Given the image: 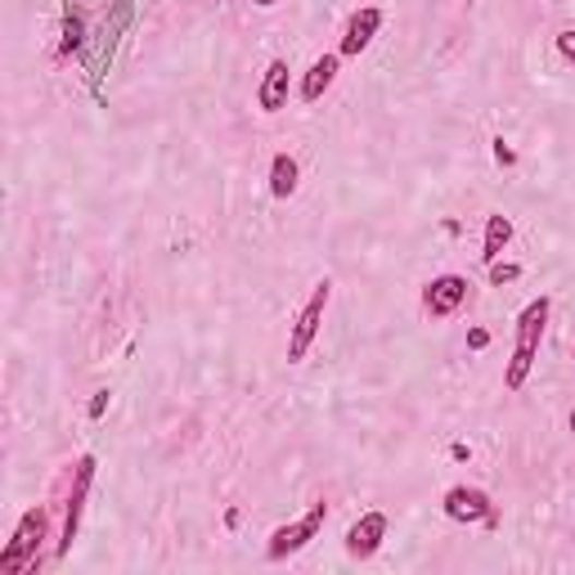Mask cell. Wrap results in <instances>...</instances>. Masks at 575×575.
<instances>
[{
	"label": "cell",
	"instance_id": "30bf717a",
	"mask_svg": "<svg viewBox=\"0 0 575 575\" xmlns=\"http://www.w3.org/2000/svg\"><path fill=\"white\" fill-rule=\"evenodd\" d=\"M382 540H387V513H364V517L347 530V553H351L356 562H364V558H373V553L382 549Z\"/></svg>",
	"mask_w": 575,
	"mask_h": 575
},
{
	"label": "cell",
	"instance_id": "ba28073f",
	"mask_svg": "<svg viewBox=\"0 0 575 575\" xmlns=\"http://www.w3.org/2000/svg\"><path fill=\"white\" fill-rule=\"evenodd\" d=\"M378 32H382V10H378V5L356 10V14L347 19V32H342V41H337V55H342V59L364 55V50L373 46V36H378Z\"/></svg>",
	"mask_w": 575,
	"mask_h": 575
},
{
	"label": "cell",
	"instance_id": "9c48e42d",
	"mask_svg": "<svg viewBox=\"0 0 575 575\" xmlns=\"http://www.w3.org/2000/svg\"><path fill=\"white\" fill-rule=\"evenodd\" d=\"M288 91H292V68H288V59H271V68H265L261 86H256V108L261 112L288 108Z\"/></svg>",
	"mask_w": 575,
	"mask_h": 575
},
{
	"label": "cell",
	"instance_id": "5bb4252c",
	"mask_svg": "<svg viewBox=\"0 0 575 575\" xmlns=\"http://www.w3.org/2000/svg\"><path fill=\"white\" fill-rule=\"evenodd\" d=\"M82 41H86V23L76 19V14H68V23H63V55H72V50H82Z\"/></svg>",
	"mask_w": 575,
	"mask_h": 575
},
{
	"label": "cell",
	"instance_id": "5b68a950",
	"mask_svg": "<svg viewBox=\"0 0 575 575\" xmlns=\"http://www.w3.org/2000/svg\"><path fill=\"white\" fill-rule=\"evenodd\" d=\"M91 481H95V454H82V458H76V472H72V494H68V508H63L59 558H68V549H72V540H76V526H82V513H86V494H91Z\"/></svg>",
	"mask_w": 575,
	"mask_h": 575
},
{
	"label": "cell",
	"instance_id": "3957f363",
	"mask_svg": "<svg viewBox=\"0 0 575 575\" xmlns=\"http://www.w3.org/2000/svg\"><path fill=\"white\" fill-rule=\"evenodd\" d=\"M46 530H50V517H46V508H32V513H23V522H19V530H14V540L5 544V553H0V571L5 575H14V571H27V566H36V549H41V540H46Z\"/></svg>",
	"mask_w": 575,
	"mask_h": 575
},
{
	"label": "cell",
	"instance_id": "9a60e30c",
	"mask_svg": "<svg viewBox=\"0 0 575 575\" xmlns=\"http://www.w3.org/2000/svg\"><path fill=\"white\" fill-rule=\"evenodd\" d=\"M486 271H490V284H494V288H504V284L522 279V265H513V261H494V265H486Z\"/></svg>",
	"mask_w": 575,
	"mask_h": 575
},
{
	"label": "cell",
	"instance_id": "e0dca14e",
	"mask_svg": "<svg viewBox=\"0 0 575 575\" xmlns=\"http://www.w3.org/2000/svg\"><path fill=\"white\" fill-rule=\"evenodd\" d=\"M494 158H500L504 167H513V163H517V153H513V148H508L504 140H494Z\"/></svg>",
	"mask_w": 575,
	"mask_h": 575
},
{
	"label": "cell",
	"instance_id": "ffe728a7",
	"mask_svg": "<svg viewBox=\"0 0 575 575\" xmlns=\"http://www.w3.org/2000/svg\"><path fill=\"white\" fill-rule=\"evenodd\" d=\"M256 5H261V10H271V5H275V0H256Z\"/></svg>",
	"mask_w": 575,
	"mask_h": 575
},
{
	"label": "cell",
	"instance_id": "7c38bea8",
	"mask_svg": "<svg viewBox=\"0 0 575 575\" xmlns=\"http://www.w3.org/2000/svg\"><path fill=\"white\" fill-rule=\"evenodd\" d=\"M513 243V220L504 216V212H494V216H486V239H481V261L486 265H494L504 256V248Z\"/></svg>",
	"mask_w": 575,
	"mask_h": 575
},
{
	"label": "cell",
	"instance_id": "ac0fdd59",
	"mask_svg": "<svg viewBox=\"0 0 575 575\" xmlns=\"http://www.w3.org/2000/svg\"><path fill=\"white\" fill-rule=\"evenodd\" d=\"M486 342H490V333H486V328H472V333H468V347H472V351H481Z\"/></svg>",
	"mask_w": 575,
	"mask_h": 575
},
{
	"label": "cell",
	"instance_id": "4fadbf2b",
	"mask_svg": "<svg viewBox=\"0 0 575 575\" xmlns=\"http://www.w3.org/2000/svg\"><path fill=\"white\" fill-rule=\"evenodd\" d=\"M297 180H301L297 158H292V153H275V163H271V194H275L279 203L292 199V194H297Z\"/></svg>",
	"mask_w": 575,
	"mask_h": 575
},
{
	"label": "cell",
	"instance_id": "8fae6325",
	"mask_svg": "<svg viewBox=\"0 0 575 575\" xmlns=\"http://www.w3.org/2000/svg\"><path fill=\"white\" fill-rule=\"evenodd\" d=\"M337 68H342V55H320V59L311 63V72L301 76V99H306V104H320L324 91L337 82Z\"/></svg>",
	"mask_w": 575,
	"mask_h": 575
},
{
	"label": "cell",
	"instance_id": "52a82bcc",
	"mask_svg": "<svg viewBox=\"0 0 575 575\" xmlns=\"http://www.w3.org/2000/svg\"><path fill=\"white\" fill-rule=\"evenodd\" d=\"M464 301H468V279H464V275H436V279L423 288V311H428L432 320H450Z\"/></svg>",
	"mask_w": 575,
	"mask_h": 575
},
{
	"label": "cell",
	"instance_id": "2e32d148",
	"mask_svg": "<svg viewBox=\"0 0 575 575\" xmlns=\"http://www.w3.org/2000/svg\"><path fill=\"white\" fill-rule=\"evenodd\" d=\"M558 55L566 63H575V32H558Z\"/></svg>",
	"mask_w": 575,
	"mask_h": 575
},
{
	"label": "cell",
	"instance_id": "d6986e66",
	"mask_svg": "<svg viewBox=\"0 0 575 575\" xmlns=\"http://www.w3.org/2000/svg\"><path fill=\"white\" fill-rule=\"evenodd\" d=\"M104 409H108V392H95V400H91V418H104Z\"/></svg>",
	"mask_w": 575,
	"mask_h": 575
},
{
	"label": "cell",
	"instance_id": "8992f818",
	"mask_svg": "<svg viewBox=\"0 0 575 575\" xmlns=\"http://www.w3.org/2000/svg\"><path fill=\"white\" fill-rule=\"evenodd\" d=\"M445 517L458 522V526H481V522H494V504L490 494L477 490V486H450L445 490Z\"/></svg>",
	"mask_w": 575,
	"mask_h": 575
},
{
	"label": "cell",
	"instance_id": "7a4b0ae2",
	"mask_svg": "<svg viewBox=\"0 0 575 575\" xmlns=\"http://www.w3.org/2000/svg\"><path fill=\"white\" fill-rule=\"evenodd\" d=\"M328 301H333V279H320L315 292L306 297V306L297 311L292 328H288V364H301L306 356H311L315 337H320V324H324V311H328Z\"/></svg>",
	"mask_w": 575,
	"mask_h": 575
},
{
	"label": "cell",
	"instance_id": "44dd1931",
	"mask_svg": "<svg viewBox=\"0 0 575 575\" xmlns=\"http://www.w3.org/2000/svg\"><path fill=\"white\" fill-rule=\"evenodd\" d=\"M571 432H575V409H571Z\"/></svg>",
	"mask_w": 575,
	"mask_h": 575
},
{
	"label": "cell",
	"instance_id": "7402d4cb",
	"mask_svg": "<svg viewBox=\"0 0 575 575\" xmlns=\"http://www.w3.org/2000/svg\"><path fill=\"white\" fill-rule=\"evenodd\" d=\"M571 360H575V347H571Z\"/></svg>",
	"mask_w": 575,
	"mask_h": 575
},
{
	"label": "cell",
	"instance_id": "6da1fadb",
	"mask_svg": "<svg viewBox=\"0 0 575 575\" xmlns=\"http://www.w3.org/2000/svg\"><path fill=\"white\" fill-rule=\"evenodd\" d=\"M549 311H553V301L549 297H535L526 311L517 315V342H513V360L504 369V387L508 392H522L526 387V378L535 369V360H540V342H544V324H549Z\"/></svg>",
	"mask_w": 575,
	"mask_h": 575
},
{
	"label": "cell",
	"instance_id": "277c9868",
	"mask_svg": "<svg viewBox=\"0 0 575 575\" xmlns=\"http://www.w3.org/2000/svg\"><path fill=\"white\" fill-rule=\"evenodd\" d=\"M324 517H328V504H324V500L311 504V513H306V517H297V522H288V526H279V530L271 535V544H265V558H271V562H284V558L301 553V549L324 530Z\"/></svg>",
	"mask_w": 575,
	"mask_h": 575
}]
</instances>
